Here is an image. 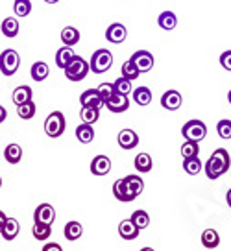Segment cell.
I'll list each match as a JSON object with an SVG mask.
<instances>
[{"label": "cell", "instance_id": "836d02e7", "mask_svg": "<svg viewBox=\"0 0 231 251\" xmlns=\"http://www.w3.org/2000/svg\"><path fill=\"white\" fill-rule=\"evenodd\" d=\"M202 168H204V165H202V161H200V157H187V159H183V170L189 176H196V174L202 172Z\"/></svg>", "mask_w": 231, "mask_h": 251}, {"label": "cell", "instance_id": "44dd1931", "mask_svg": "<svg viewBox=\"0 0 231 251\" xmlns=\"http://www.w3.org/2000/svg\"><path fill=\"white\" fill-rule=\"evenodd\" d=\"M32 89L28 85H21V87H17L15 91H13V94H11V100H13V103L15 105H21V103H26V102H30L32 100Z\"/></svg>", "mask_w": 231, "mask_h": 251}, {"label": "cell", "instance_id": "8992f818", "mask_svg": "<svg viewBox=\"0 0 231 251\" xmlns=\"http://www.w3.org/2000/svg\"><path fill=\"white\" fill-rule=\"evenodd\" d=\"M19 65H21V55L17 54V50L8 48L0 54V72L4 76H13L19 71Z\"/></svg>", "mask_w": 231, "mask_h": 251}, {"label": "cell", "instance_id": "277c9868", "mask_svg": "<svg viewBox=\"0 0 231 251\" xmlns=\"http://www.w3.org/2000/svg\"><path fill=\"white\" fill-rule=\"evenodd\" d=\"M89 71H91L89 63L83 57H80V55H74V59L65 67V76L71 81H81V79L87 78Z\"/></svg>", "mask_w": 231, "mask_h": 251}, {"label": "cell", "instance_id": "ffe728a7", "mask_svg": "<svg viewBox=\"0 0 231 251\" xmlns=\"http://www.w3.org/2000/svg\"><path fill=\"white\" fill-rule=\"evenodd\" d=\"M61 41H63L65 47H74L80 43V31L74 26H65L61 30Z\"/></svg>", "mask_w": 231, "mask_h": 251}, {"label": "cell", "instance_id": "60d3db41", "mask_svg": "<svg viewBox=\"0 0 231 251\" xmlns=\"http://www.w3.org/2000/svg\"><path fill=\"white\" fill-rule=\"evenodd\" d=\"M96 91L100 94V98L105 102V100H109L115 94V87H113V83H100V85L96 87Z\"/></svg>", "mask_w": 231, "mask_h": 251}, {"label": "cell", "instance_id": "5bb4252c", "mask_svg": "<svg viewBox=\"0 0 231 251\" xmlns=\"http://www.w3.org/2000/svg\"><path fill=\"white\" fill-rule=\"evenodd\" d=\"M117 141H119V146L122 150H133L139 144V135L133 129H122L117 137Z\"/></svg>", "mask_w": 231, "mask_h": 251}, {"label": "cell", "instance_id": "8d00e7d4", "mask_svg": "<svg viewBox=\"0 0 231 251\" xmlns=\"http://www.w3.org/2000/svg\"><path fill=\"white\" fill-rule=\"evenodd\" d=\"M200 153V142H192V141H185L183 146H181V155L183 159L187 157H198Z\"/></svg>", "mask_w": 231, "mask_h": 251}, {"label": "cell", "instance_id": "f1b7e54d", "mask_svg": "<svg viewBox=\"0 0 231 251\" xmlns=\"http://www.w3.org/2000/svg\"><path fill=\"white\" fill-rule=\"evenodd\" d=\"M32 235L35 236V240H41V242H45V240H48V238H50V235H52V226H47V224H39V222H33Z\"/></svg>", "mask_w": 231, "mask_h": 251}, {"label": "cell", "instance_id": "ee69618b", "mask_svg": "<svg viewBox=\"0 0 231 251\" xmlns=\"http://www.w3.org/2000/svg\"><path fill=\"white\" fill-rule=\"evenodd\" d=\"M6 117H8V111H6L4 107H2V105H0V124L6 120Z\"/></svg>", "mask_w": 231, "mask_h": 251}, {"label": "cell", "instance_id": "d590c367", "mask_svg": "<svg viewBox=\"0 0 231 251\" xmlns=\"http://www.w3.org/2000/svg\"><path fill=\"white\" fill-rule=\"evenodd\" d=\"M13 11L17 17H28L32 11V2L30 0H15L13 2Z\"/></svg>", "mask_w": 231, "mask_h": 251}, {"label": "cell", "instance_id": "d6986e66", "mask_svg": "<svg viewBox=\"0 0 231 251\" xmlns=\"http://www.w3.org/2000/svg\"><path fill=\"white\" fill-rule=\"evenodd\" d=\"M74 50H72V47H61L59 50L56 52V65L61 69V71H65V67L69 65V63L74 59Z\"/></svg>", "mask_w": 231, "mask_h": 251}, {"label": "cell", "instance_id": "7a4b0ae2", "mask_svg": "<svg viewBox=\"0 0 231 251\" xmlns=\"http://www.w3.org/2000/svg\"><path fill=\"white\" fill-rule=\"evenodd\" d=\"M113 65V54L105 48H98L95 54L91 55V61H89V69L95 72V74H104L111 69Z\"/></svg>", "mask_w": 231, "mask_h": 251}, {"label": "cell", "instance_id": "8fae6325", "mask_svg": "<svg viewBox=\"0 0 231 251\" xmlns=\"http://www.w3.org/2000/svg\"><path fill=\"white\" fill-rule=\"evenodd\" d=\"M181 103H183V98H181V94L178 93V91H174V89H170V91H167V93L161 96V105L167 111L180 109Z\"/></svg>", "mask_w": 231, "mask_h": 251}, {"label": "cell", "instance_id": "1f68e13d", "mask_svg": "<svg viewBox=\"0 0 231 251\" xmlns=\"http://www.w3.org/2000/svg\"><path fill=\"white\" fill-rule=\"evenodd\" d=\"M129 220L135 224V227L139 229V231H143V229H146L148 226H150V214H148L146 211H143V209H139V211L133 212Z\"/></svg>", "mask_w": 231, "mask_h": 251}, {"label": "cell", "instance_id": "7c38bea8", "mask_svg": "<svg viewBox=\"0 0 231 251\" xmlns=\"http://www.w3.org/2000/svg\"><path fill=\"white\" fill-rule=\"evenodd\" d=\"M111 170V159L107 155H96L91 161V174L93 176H105Z\"/></svg>", "mask_w": 231, "mask_h": 251}, {"label": "cell", "instance_id": "d6a6232c", "mask_svg": "<svg viewBox=\"0 0 231 251\" xmlns=\"http://www.w3.org/2000/svg\"><path fill=\"white\" fill-rule=\"evenodd\" d=\"M35 111H37V107H35V102H33V100L17 105V115H19V118H23V120L33 118L35 117Z\"/></svg>", "mask_w": 231, "mask_h": 251}, {"label": "cell", "instance_id": "f6af8a7d", "mask_svg": "<svg viewBox=\"0 0 231 251\" xmlns=\"http://www.w3.org/2000/svg\"><path fill=\"white\" fill-rule=\"evenodd\" d=\"M6 218H8V216H6L4 212L0 211V229H2V226H4V222H6Z\"/></svg>", "mask_w": 231, "mask_h": 251}, {"label": "cell", "instance_id": "52a82bcc", "mask_svg": "<svg viewBox=\"0 0 231 251\" xmlns=\"http://www.w3.org/2000/svg\"><path fill=\"white\" fill-rule=\"evenodd\" d=\"M129 61L135 65L137 71L141 72V74L154 69V55L148 50H137L135 54L129 57Z\"/></svg>", "mask_w": 231, "mask_h": 251}, {"label": "cell", "instance_id": "f546056e", "mask_svg": "<svg viewBox=\"0 0 231 251\" xmlns=\"http://www.w3.org/2000/svg\"><path fill=\"white\" fill-rule=\"evenodd\" d=\"M48 65L45 61H35L32 65V71H30V74H32L33 81H45V79L48 78Z\"/></svg>", "mask_w": 231, "mask_h": 251}, {"label": "cell", "instance_id": "4fadbf2b", "mask_svg": "<svg viewBox=\"0 0 231 251\" xmlns=\"http://www.w3.org/2000/svg\"><path fill=\"white\" fill-rule=\"evenodd\" d=\"M80 103L81 107H96V109H100L104 105V100L100 98V94H98L96 89H87L85 93H81Z\"/></svg>", "mask_w": 231, "mask_h": 251}, {"label": "cell", "instance_id": "74e56055", "mask_svg": "<svg viewBox=\"0 0 231 251\" xmlns=\"http://www.w3.org/2000/svg\"><path fill=\"white\" fill-rule=\"evenodd\" d=\"M216 133H218V137L224 139V141H230L231 139V120H228V118L220 120V122L216 124Z\"/></svg>", "mask_w": 231, "mask_h": 251}, {"label": "cell", "instance_id": "4316f807", "mask_svg": "<svg viewBox=\"0 0 231 251\" xmlns=\"http://www.w3.org/2000/svg\"><path fill=\"white\" fill-rule=\"evenodd\" d=\"M202 244L207 250H215V248H218V244H220V235L216 233L215 229H205L202 233Z\"/></svg>", "mask_w": 231, "mask_h": 251}, {"label": "cell", "instance_id": "9a60e30c", "mask_svg": "<svg viewBox=\"0 0 231 251\" xmlns=\"http://www.w3.org/2000/svg\"><path fill=\"white\" fill-rule=\"evenodd\" d=\"M19 231H21L19 220H15V218H6L4 226H2V229H0V235H2V238H4V240L11 242V240H15V238H17Z\"/></svg>", "mask_w": 231, "mask_h": 251}, {"label": "cell", "instance_id": "c3c4849f", "mask_svg": "<svg viewBox=\"0 0 231 251\" xmlns=\"http://www.w3.org/2000/svg\"><path fill=\"white\" fill-rule=\"evenodd\" d=\"M141 251H155V250H152V248H143Z\"/></svg>", "mask_w": 231, "mask_h": 251}, {"label": "cell", "instance_id": "7402d4cb", "mask_svg": "<svg viewBox=\"0 0 231 251\" xmlns=\"http://www.w3.org/2000/svg\"><path fill=\"white\" fill-rule=\"evenodd\" d=\"M4 159L8 161L9 165H17V163H21V159H23V148L19 146V144H8L6 150H4Z\"/></svg>", "mask_w": 231, "mask_h": 251}, {"label": "cell", "instance_id": "b9f144b4", "mask_svg": "<svg viewBox=\"0 0 231 251\" xmlns=\"http://www.w3.org/2000/svg\"><path fill=\"white\" fill-rule=\"evenodd\" d=\"M220 65H222V69L231 72V50L222 52V55H220Z\"/></svg>", "mask_w": 231, "mask_h": 251}, {"label": "cell", "instance_id": "ba28073f", "mask_svg": "<svg viewBox=\"0 0 231 251\" xmlns=\"http://www.w3.org/2000/svg\"><path fill=\"white\" fill-rule=\"evenodd\" d=\"M56 220V209L50 203H41L35 207V212H33V222H39V224H47V226H52Z\"/></svg>", "mask_w": 231, "mask_h": 251}, {"label": "cell", "instance_id": "f907efd6", "mask_svg": "<svg viewBox=\"0 0 231 251\" xmlns=\"http://www.w3.org/2000/svg\"><path fill=\"white\" fill-rule=\"evenodd\" d=\"M0 187H2V177H0Z\"/></svg>", "mask_w": 231, "mask_h": 251}, {"label": "cell", "instance_id": "6da1fadb", "mask_svg": "<svg viewBox=\"0 0 231 251\" xmlns=\"http://www.w3.org/2000/svg\"><path fill=\"white\" fill-rule=\"evenodd\" d=\"M230 166H231V159L228 150L218 148L207 159V163L204 165V170H205V176H207L209 179H218V177H222L224 174L230 170Z\"/></svg>", "mask_w": 231, "mask_h": 251}, {"label": "cell", "instance_id": "bcb514c9", "mask_svg": "<svg viewBox=\"0 0 231 251\" xmlns=\"http://www.w3.org/2000/svg\"><path fill=\"white\" fill-rule=\"evenodd\" d=\"M226 201H228V205L231 207V188L228 190V194H226Z\"/></svg>", "mask_w": 231, "mask_h": 251}, {"label": "cell", "instance_id": "4dcf8cb0", "mask_svg": "<svg viewBox=\"0 0 231 251\" xmlns=\"http://www.w3.org/2000/svg\"><path fill=\"white\" fill-rule=\"evenodd\" d=\"M133 165H135V170L141 174H146L152 170V166H154V161H152V157L148 153H139L135 157V161H133Z\"/></svg>", "mask_w": 231, "mask_h": 251}, {"label": "cell", "instance_id": "ac0fdd59", "mask_svg": "<svg viewBox=\"0 0 231 251\" xmlns=\"http://www.w3.org/2000/svg\"><path fill=\"white\" fill-rule=\"evenodd\" d=\"M63 235L67 240H71V242H76V240H80L81 235H83V226H81L80 222H69V224H65V229H63Z\"/></svg>", "mask_w": 231, "mask_h": 251}, {"label": "cell", "instance_id": "681fc988", "mask_svg": "<svg viewBox=\"0 0 231 251\" xmlns=\"http://www.w3.org/2000/svg\"><path fill=\"white\" fill-rule=\"evenodd\" d=\"M228 100H230V103H231V91H230V94H228Z\"/></svg>", "mask_w": 231, "mask_h": 251}, {"label": "cell", "instance_id": "83f0119b", "mask_svg": "<svg viewBox=\"0 0 231 251\" xmlns=\"http://www.w3.org/2000/svg\"><path fill=\"white\" fill-rule=\"evenodd\" d=\"M157 24H159L163 30L170 31L178 26V17H176V13H172V11H163V13L157 17Z\"/></svg>", "mask_w": 231, "mask_h": 251}, {"label": "cell", "instance_id": "d4e9b609", "mask_svg": "<svg viewBox=\"0 0 231 251\" xmlns=\"http://www.w3.org/2000/svg\"><path fill=\"white\" fill-rule=\"evenodd\" d=\"M131 93H133V102L137 105H141V107H144V105H148L152 102V91L148 87H137Z\"/></svg>", "mask_w": 231, "mask_h": 251}, {"label": "cell", "instance_id": "30bf717a", "mask_svg": "<svg viewBox=\"0 0 231 251\" xmlns=\"http://www.w3.org/2000/svg\"><path fill=\"white\" fill-rule=\"evenodd\" d=\"M128 37V30L124 24L120 23H113L107 30H105V39L113 43V45H120V43H124Z\"/></svg>", "mask_w": 231, "mask_h": 251}, {"label": "cell", "instance_id": "3957f363", "mask_svg": "<svg viewBox=\"0 0 231 251\" xmlns=\"http://www.w3.org/2000/svg\"><path fill=\"white\" fill-rule=\"evenodd\" d=\"M65 127H67V122H65V115L61 111H54L50 113L45 120V133L50 137V139H57L65 133Z\"/></svg>", "mask_w": 231, "mask_h": 251}, {"label": "cell", "instance_id": "9c48e42d", "mask_svg": "<svg viewBox=\"0 0 231 251\" xmlns=\"http://www.w3.org/2000/svg\"><path fill=\"white\" fill-rule=\"evenodd\" d=\"M104 105L111 111V113H124V111L129 109V98H128L126 94L115 93L109 100H105Z\"/></svg>", "mask_w": 231, "mask_h": 251}, {"label": "cell", "instance_id": "ab89813d", "mask_svg": "<svg viewBox=\"0 0 231 251\" xmlns=\"http://www.w3.org/2000/svg\"><path fill=\"white\" fill-rule=\"evenodd\" d=\"M113 87H115V93L126 94V96L133 91V89H131V81L126 79V78H122V76H120L119 79H115V81H113Z\"/></svg>", "mask_w": 231, "mask_h": 251}, {"label": "cell", "instance_id": "2e32d148", "mask_svg": "<svg viewBox=\"0 0 231 251\" xmlns=\"http://www.w3.org/2000/svg\"><path fill=\"white\" fill-rule=\"evenodd\" d=\"M124 185H126L128 192H129V196L135 200L141 192L144 190V181L139 177V176H135V174H131V176H126L124 177Z\"/></svg>", "mask_w": 231, "mask_h": 251}, {"label": "cell", "instance_id": "484cf974", "mask_svg": "<svg viewBox=\"0 0 231 251\" xmlns=\"http://www.w3.org/2000/svg\"><path fill=\"white\" fill-rule=\"evenodd\" d=\"M2 33L9 37V39H13L19 35V21H17L15 17H6L4 21H2Z\"/></svg>", "mask_w": 231, "mask_h": 251}, {"label": "cell", "instance_id": "e0dca14e", "mask_svg": "<svg viewBox=\"0 0 231 251\" xmlns=\"http://www.w3.org/2000/svg\"><path fill=\"white\" fill-rule=\"evenodd\" d=\"M139 229L135 227V224L131 222V220H122L119 224V235L120 238H124V240H135L137 236H139Z\"/></svg>", "mask_w": 231, "mask_h": 251}, {"label": "cell", "instance_id": "cb8c5ba5", "mask_svg": "<svg viewBox=\"0 0 231 251\" xmlns=\"http://www.w3.org/2000/svg\"><path fill=\"white\" fill-rule=\"evenodd\" d=\"M76 139H78L81 144H89V142H93V139H95V129H93V126L83 124V122H81V126L76 127Z\"/></svg>", "mask_w": 231, "mask_h": 251}, {"label": "cell", "instance_id": "603a6c76", "mask_svg": "<svg viewBox=\"0 0 231 251\" xmlns=\"http://www.w3.org/2000/svg\"><path fill=\"white\" fill-rule=\"evenodd\" d=\"M113 196L117 198L119 201H124V203L133 201V198L129 196L126 185H124V179H117L115 183H113Z\"/></svg>", "mask_w": 231, "mask_h": 251}, {"label": "cell", "instance_id": "5b68a950", "mask_svg": "<svg viewBox=\"0 0 231 251\" xmlns=\"http://www.w3.org/2000/svg\"><path fill=\"white\" fill-rule=\"evenodd\" d=\"M181 135H183L185 141L200 142L205 139L207 135V126L204 124L202 120H189L187 124H183L181 127Z\"/></svg>", "mask_w": 231, "mask_h": 251}, {"label": "cell", "instance_id": "7dc6e473", "mask_svg": "<svg viewBox=\"0 0 231 251\" xmlns=\"http://www.w3.org/2000/svg\"><path fill=\"white\" fill-rule=\"evenodd\" d=\"M45 2H47V4H57L59 0H45Z\"/></svg>", "mask_w": 231, "mask_h": 251}, {"label": "cell", "instance_id": "f35d334b", "mask_svg": "<svg viewBox=\"0 0 231 251\" xmlns=\"http://www.w3.org/2000/svg\"><path fill=\"white\" fill-rule=\"evenodd\" d=\"M139 74H141V72L137 71V67L129 61V59H128V61H124V65H122V78L133 81V79L139 78Z\"/></svg>", "mask_w": 231, "mask_h": 251}, {"label": "cell", "instance_id": "7bdbcfd3", "mask_svg": "<svg viewBox=\"0 0 231 251\" xmlns=\"http://www.w3.org/2000/svg\"><path fill=\"white\" fill-rule=\"evenodd\" d=\"M43 251H63V248L56 242H50V244H45V246H43Z\"/></svg>", "mask_w": 231, "mask_h": 251}, {"label": "cell", "instance_id": "e575fe53", "mask_svg": "<svg viewBox=\"0 0 231 251\" xmlns=\"http://www.w3.org/2000/svg\"><path fill=\"white\" fill-rule=\"evenodd\" d=\"M81 122L83 124H95L96 120L100 118V109H96V107H81Z\"/></svg>", "mask_w": 231, "mask_h": 251}]
</instances>
